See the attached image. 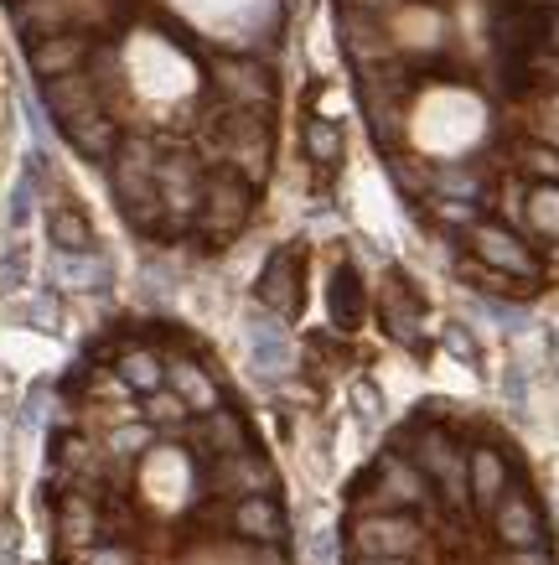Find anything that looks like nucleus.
<instances>
[{
	"mask_svg": "<svg viewBox=\"0 0 559 565\" xmlns=\"http://www.w3.org/2000/svg\"><path fill=\"white\" fill-rule=\"evenodd\" d=\"M472 259L482 270L503 275V280H539L544 259L524 244V234H513L508 223H476L472 228Z\"/></svg>",
	"mask_w": 559,
	"mask_h": 565,
	"instance_id": "1",
	"label": "nucleus"
},
{
	"mask_svg": "<svg viewBox=\"0 0 559 565\" xmlns=\"http://www.w3.org/2000/svg\"><path fill=\"white\" fill-rule=\"evenodd\" d=\"M244 343H249V369H255L265 384H280V379L295 374V343H290V332L280 317H270V311L244 317Z\"/></svg>",
	"mask_w": 559,
	"mask_h": 565,
	"instance_id": "2",
	"label": "nucleus"
},
{
	"mask_svg": "<svg viewBox=\"0 0 559 565\" xmlns=\"http://www.w3.org/2000/svg\"><path fill=\"white\" fill-rule=\"evenodd\" d=\"M249 207H255V188H249L244 177H234V172L207 177L203 207H197V228H203V234L228 239V234H238V228H244Z\"/></svg>",
	"mask_w": 559,
	"mask_h": 565,
	"instance_id": "3",
	"label": "nucleus"
},
{
	"mask_svg": "<svg viewBox=\"0 0 559 565\" xmlns=\"http://www.w3.org/2000/svg\"><path fill=\"white\" fill-rule=\"evenodd\" d=\"M207 78H213V88L223 94L228 109H255V115H270V104H275L270 68L244 63V57H218V63L207 68Z\"/></svg>",
	"mask_w": 559,
	"mask_h": 565,
	"instance_id": "4",
	"label": "nucleus"
},
{
	"mask_svg": "<svg viewBox=\"0 0 559 565\" xmlns=\"http://www.w3.org/2000/svg\"><path fill=\"white\" fill-rule=\"evenodd\" d=\"M207 493H223V498H259V493H275V467L259 457V451H228V457H213L207 467Z\"/></svg>",
	"mask_w": 559,
	"mask_h": 565,
	"instance_id": "5",
	"label": "nucleus"
},
{
	"mask_svg": "<svg viewBox=\"0 0 559 565\" xmlns=\"http://www.w3.org/2000/svg\"><path fill=\"white\" fill-rule=\"evenodd\" d=\"M259 307L270 311V317H295L301 311V265H295V255L290 249H275L270 259H265V275H259Z\"/></svg>",
	"mask_w": 559,
	"mask_h": 565,
	"instance_id": "6",
	"label": "nucleus"
},
{
	"mask_svg": "<svg viewBox=\"0 0 559 565\" xmlns=\"http://www.w3.org/2000/svg\"><path fill=\"white\" fill-rule=\"evenodd\" d=\"M357 555H415L420 545V524L405 514H368L363 524H353Z\"/></svg>",
	"mask_w": 559,
	"mask_h": 565,
	"instance_id": "7",
	"label": "nucleus"
},
{
	"mask_svg": "<svg viewBox=\"0 0 559 565\" xmlns=\"http://www.w3.org/2000/svg\"><path fill=\"white\" fill-rule=\"evenodd\" d=\"M487 514H492V530H497V540H503L508 550L544 545V519H539V509H534L524 493H503L487 509Z\"/></svg>",
	"mask_w": 559,
	"mask_h": 565,
	"instance_id": "8",
	"label": "nucleus"
},
{
	"mask_svg": "<svg viewBox=\"0 0 559 565\" xmlns=\"http://www.w3.org/2000/svg\"><path fill=\"white\" fill-rule=\"evenodd\" d=\"M88 52H94V42H88L84 32H52L42 36V42H32V73L47 84V78H63V73H84Z\"/></svg>",
	"mask_w": 559,
	"mask_h": 565,
	"instance_id": "9",
	"label": "nucleus"
},
{
	"mask_svg": "<svg viewBox=\"0 0 559 565\" xmlns=\"http://www.w3.org/2000/svg\"><path fill=\"white\" fill-rule=\"evenodd\" d=\"M228 524H234V534L255 540V545H280V540H286V514H280L275 493L234 498V514H228Z\"/></svg>",
	"mask_w": 559,
	"mask_h": 565,
	"instance_id": "10",
	"label": "nucleus"
},
{
	"mask_svg": "<svg viewBox=\"0 0 559 565\" xmlns=\"http://www.w3.org/2000/svg\"><path fill=\"white\" fill-rule=\"evenodd\" d=\"M47 270H52V286H57V291H73V296L109 291V259H104L99 249H88V255H57V249H52Z\"/></svg>",
	"mask_w": 559,
	"mask_h": 565,
	"instance_id": "11",
	"label": "nucleus"
},
{
	"mask_svg": "<svg viewBox=\"0 0 559 565\" xmlns=\"http://www.w3.org/2000/svg\"><path fill=\"white\" fill-rule=\"evenodd\" d=\"M166 390L182 399L192 415H207V411H218L223 399H218V384L207 379L203 363H192V359H171L166 363Z\"/></svg>",
	"mask_w": 559,
	"mask_h": 565,
	"instance_id": "12",
	"label": "nucleus"
},
{
	"mask_svg": "<svg viewBox=\"0 0 559 565\" xmlns=\"http://www.w3.org/2000/svg\"><path fill=\"white\" fill-rule=\"evenodd\" d=\"M466 493H472L476 509H492L497 498L508 493V462L497 446H476L466 457Z\"/></svg>",
	"mask_w": 559,
	"mask_h": 565,
	"instance_id": "13",
	"label": "nucleus"
},
{
	"mask_svg": "<svg viewBox=\"0 0 559 565\" xmlns=\"http://www.w3.org/2000/svg\"><path fill=\"white\" fill-rule=\"evenodd\" d=\"M430 488H424V472L405 457H384V482H378V503L384 509H420Z\"/></svg>",
	"mask_w": 559,
	"mask_h": 565,
	"instance_id": "14",
	"label": "nucleus"
},
{
	"mask_svg": "<svg viewBox=\"0 0 559 565\" xmlns=\"http://www.w3.org/2000/svg\"><path fill=\"white\" fill-rule=\"evenodd\" d=\"M63 136H68V146L78 156H88V161H104V156L119 151V130L104 109L99 115H88V120H78V125H63Z\"/></svg>",
	"mask_w": 559,
	"mask_h": 565,
	"instance_id": "15",
	"label": "nucleus"
},
{
	"mask_svg": "<svg viewBox=\"0 0 559 565\" xmlns=\"http://www.w3.org/2000/svg\"><path fill=\"white\" fill-rule=\"evenodd\" d=\"M115 374L130 394H151L166 384V363H161V353H151V348H130V353H119Z\"/></svg>",
	"mask_w": 559,
	"mask_h": 565,
	"instance_id": "16",
	"label": "nucleus"
},
{
	"mask_svg": "<svg viewBox=\"0 0 559 565\" xmlns=\"http://www.w3.org/2000/svg\"><path fill=\"white\" fill-rule=\"evenodd\" d=\"M326 311L337 327H357L363 322V280H357L353 265H342L332 280H326Z\"/></svg>",
	"mask_w": 559,
	"mask_h": 565,
	"instance_id": "17",
	"label": "nucleus"
},
{
	"mask_svg": "<svg viewBox=\"0 0 559 565\" xmlns=\"http://www.w3.org/2000/svg\"><path fill=\"white\" fill-rule=\"evenodd\" d=\"M47 239L57 255H88V249H94V223H88L78 207H57L47 218Z\"/></svg>",
	"mask_w": 559,
	"mask_h": 565,
	"instance_id": "18",
	"label": "nucleus"
},
{
	"mask_svg": "<svg viewBox=\"0 0 559 565\" xmlns=\"http://www.w3.org/2000/svg\"><path fill=\"white\" fill-rule=\"evenodd\" d=\"M26 286H32V244L21 234V239H6V249H0V296L17 301Z\"/></svg>",
	"mask_w": 559,
	"mask_h": 565,
	"instance_id": "19",
	"label": "nucleus"
},
{
	"mask_svg": "<svg viewBox=\"0 0 559 565\" xmlns=\"http://www.w3.org/2000/svg\"><path fill=\"white\" fill-rule=\"evenodd\" d=\"M203 441L213 446V457H228V451H244L249 446V430H244V420H238L234 411H207L203 415Z\"/></svg>",
	"mask_w": 559,
	"mask_h": 565,
	"instance_id": "20",
	"label": "nucleus"
},
{
	"mask_svg": "<svg viewBox=\"0 0 559 565\" xmlns=\"http://www.w3.org/2000/svg\"><path fill=\"white\" fill-rule=\"evenodd\" d=\"M384 322H389V332L399 338V343H415V332H420V301L409 307L399 280H394V286H384Z\"/></svg>",
	"mask_w": 559,
	"mask_h": 565,
	"instance_id": "21",
	"label": "nucleus"
},
{
	"mask_svg": "<svg viewBox=\"0 0 559 565\" xmlns=\"http://www.w3.org/2000/svg\"><path fill=\"white\" fill-rule=\"evenodd\" d=\"M32 207H36V177L21 172L6 192V239H21L26 223H32Z\"/></svg>",
	"mask_w": 559,
	"mask_h": 565,
	"instance_id": "22",
	"label": "nucleus"
},
{
	"mask_svg": "<svg viewBox=\"0 0 559 565\" xmlns=\"http://www.w3.org/2000/svg\"><path fill=\"white\" fill-rule=\"evenodd\" d=\"M524 223L534 234L559 244V188H528V207H524Z\"/></svg>",
	"mask_w": 559,
	"mask_h": 565,
	"instance_id": "23",
	"label": "nucleus"
},
{
	"mask_svg": "<svg viewBox=\"0 0 559 565\" xmlns=\"http://www.w3.org/2000/svg\"><path fill=\"white\" fill-rule=\"evenodd\" d=\"M301 146H305V156H311V161H322V167L342 156V136H337V125L332 120H305Z\"/></svg>",
	"mask_w": 559,
	"mask_h": 565,
	"instance_id": "24",
	"label": "nucleus"
},
{
	"mask_svg": "<svg viewBox=\"0 0 559 565\" xmlns=\"http://www.w3.org/2000/svg\"><path fill=\"white\" fill-rule=\"evenodd\" d=\"M497 394H503V405H508V411H524V405H528V374H524V359H508V363H503Z\"/></svg>",
	"mask_w": 559,
	"mask_h": 565,
	"instance_id": "25",
	"label": "nucleus"
},
{
	"mask_svg": "<svg viewBox=\"0 0 559 565\" xmlns=\"http://www.w3.org/2000/svg\"><path fill=\"white\" fill-rule=\"evenodd\" d=\"M151 420H146V426H130V430H115V436H109V451H115V457H146V451H151Z\"/></svg>",
	"mask_w": 559,
	"mask_h": 565,
	"instance_id": "26",
	"label": "nucleus"
},
{
	"mask_svg": "<svg viewBox=\"0 0 559 565\" xmlns=\"http://www.w3.org/2000/svg\"><path fill=\"white\" fill-rule=\"evenodd\" d=\"M441 343H445V353H451V359H461V363H476V359H482V348H476V338H472V332H466L461 322L445 327V332H441Z\"/></svg>",
	"mask_w": 559,
	"mask_h": 565,
	"instance_id": "27",
	"label": "nucleus"
},
{
	"mask_svg": "<svg viewBox=\"0 0 559 565\" xmlns=\"http://www.w3.org/2000/svg\"><path fill=\"white\" fill-rule=\"evenodd\" d=\"M305 565H337V534L332 530H316L305 540Z\"/></svg>",
	"mask_w": 559,
	"mask_h": 565,
	"instance_id": "28",
	"label": "nucleus"
},
{
	"mask_svg": "<svg viewBox=\"0 0 559 565\" xmlns=\"http://www.w3.org/2000/svg\"><path fill=\"white\" fill-rule=\"evenodd\" d=\"M503 565H555V555L544 545H534V550H508V561Z\"/></svg>",
	"mask_w": 559,
	"mask_h": 565,
	"instance_id": "29",
	"label": "nucleus"
},
{
	"mask_svg": "<svg viewBox=\"0 0 559 565\" xmlns=\"http://www.w3.org/2000/svg\"><path fill=\"white\" fill-rule=\"evenodd\" d=\"M84 565H136V555H125V550H88Z\"/></svg>",
	"mask_w": 559,
	"mask_h": 565,
	"instance_id": "30",
	"label": "nucleus"
},
{
	"mask_svg": "<svg viewBox=\"0 0 559 565\" xmlns=\"http://www.w3.org/2000/svg\"><path fill=\"white\" fill-rule=\"evenodd\" d=\"M544 52H559V11L544 17Z\"/></svg>",
	"mask_w": 559,
	"mask_h": 565,
	"instance_id": "31",
	"label": "nucleus"
},
{
	"mask_svg": "<svg viewBox=\"0 0 559 565\" xmlns=\"http://www.w3.org/2000/svg\"><path fill=\"white\" fill-rule=\"evenodd\" d=\"M357 565H415L409 555H357Z\"/></svg>",
	"mask_w": 559,
	"mask_h": 565,
	"instance_id": "32",
	"label": "nucleus"
},
{
	"mask_svg": "<svg viewBox=\"0 0 559 565\" xmlns=\"http://www.w3.org/2000/svg\"><path fill=\"white\" fill-rule=\"evenodd\" d=\"M555 343H559V338H555Z\"/></svg>",
	"mask_w": 559,
	"mask_h": 565,
	"instance_id": "33",
	"label": "nucleus"
}]
</instances>
